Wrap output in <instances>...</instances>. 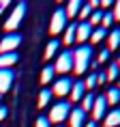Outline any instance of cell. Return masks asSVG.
Returning <instances> with one entry per match:
<instances>
[{
	"mask_svg": "<svg viewBox=\"0 0 120 127\" xmlns=\"http://www.w3.org/2000/svg\"><path fill=\"white\" fill-rule=\"evenodd\" d=\"M92 45H80L77 50L73 52V73L77 75H84L90 69V65H92Z\"/></svg>",
	"mask_w": 120,
	"mask_h": 127,
	"instance_id": "6da1fadb",
	"label": "cell"
},
{
	"mask_svg": "<svg viewBox=\"0 0 120 127\" xmlns=\"http://www.w3.org/2000/svg\"><path fill=\"white\" fill-rule=\"evenodd\" d=\"M69 112H71L69 101H58V103H54V106H52V110H49V114H47V121L60 125V123H64V121L69 119Z\"/></svg>",
	"mask_w": 120,
	"mask_h": 127,
	"instance_id": "7a4b0ae2",
	"label": "cell"
},
{
	"mask_svg": "<svg viewBox=\"0 0 120 127\" xmlns=\"http://www.w3.org/2000/svg\"><path fill=\"white\" fill-rule=\"evenodd\" d=\"M24 15H26V4H24V2H17V7H13L11 15H9L7 22H4V30H7V32H13L15 28L24 22Z\"/></svg>",
	"mask_w": 120,
	"mask_h": 127,
	"instance_id": "3957f363",
	"label": "cell"
},
{
	"mask_svg": "<svg viewBox=\"0 0 120 127\" xmlns=\"http://www.w3.org/2000/svg\"><path fill=\"white\" fill-rule=\"evenodd\" d=\"M67 28V13H64V9L58 7L56 11L52 13V22H49V34H60L62 30Z\"/></svg>",
	"mask_w": 120,
	"mask_h": 127,
	"instance_id": "277c9868",
	"label": "cell"
},
{
	"mask_svg": "<svg viewBox=\"0 0 120 127\" xmlns=\"http://www.w3.org/2000/svg\"><path fill=\"white\" fill-rule=\"evenodd\" d=\"M21 43V34L20 32H9L0 39V54H9V52H17V47Z\"/></svg>",
	"mask_w": 120,
	"mask_h": 127,
	"instance_id": "5b68a950",
	"label": "cell"
},
{
	"mask_svg": "<svg viewBox=\"0 0 120 127\" xmlns=\"http://www.w3.org/2000/svg\"><path fill=\"white\" fill-rule=\"evenodd\" d=\"M54 71H56V73H64V75H67L69 71H73V52H71V50L58 54L56 65H54Z\"/></svg>",
	"mask_w": 120,
	"mask_h": 127,
	"instance_id": "8992f818",
	"label": "cell"
},
{
	"mask_svg": "<svg viewBox=\"0 0 120 127\" xmlns=\"http://www.w3.org/2000/svg\"><path fill=\"white\" fill-rule=\"evenodd\" d=\"M107 108H109V106H107L105 95H97V97H94V103H92V110H90L94 123H99V121L107 114Z\"/></svg>",
	"mask_w": 120,
	"mask_h": 127,
	"instance_id": "52a82bcc",
	"label": "cell"
},
{
	"mask_svg": "<svg viewBox=\"0 0 120 127\" xmlns=\"http://www.w3.org/2000/svg\"><path fill=\"white\" fill-rule=\"evenodd\" d=\"M71 86H73V80H71L69 75H62V78H58V80L54 82L52 95H56V97H67V95L71 93Z\"/></svg>",
	"mask_w": 120,
	"mask_h": 127,
	"instance_id": "ba28073f",
	"label": "cell"
},
{
	"mask_svg": "<svg viewBox=\"0 0 120 127\" xmlns=\"http://www.w3.org/2000/svg\"><path fill=\"white\" fill-rule=\"evenodd\" d=\"M90 34H92V26H90L88 22H80V24L75 26V41H77V43L86 45V39H90Z\"/></svg>",
	"mask_w": 120,
	"mask_h": 127,
	"instance_id": "9c48e42d",
	"label": "cell"
},
{
	"mask_svg": "<svg viewBox=\"0 0 120 127\" xmlns=\"http://www.w3.org/2000/svg\"><path fill=\"white\" fill-rule=\"evenodd\" d=\"M86 125V112L81 108H71L69 112V127H84Z\"/></svg>",
	"mask_w": 120,
	"mask_h": 127,
	"instance_id": "30bf717a",
	"label": "cell"
},
{
	"mask_svg": "<svg viewBox=\"0 0 120 127\" xmlns=\"http://www.w3.org/2000/svg\"><path fill=\"white\" fill-rule=\"evenodd\" d=\"M103 127H120V108L107 110V114L103 116Z\"/></svg>",
	"mask_w": 120,
	"mask_h": 127,
	"instance_id": "8fae6325",
	"label": "cell"
},
{
	"mask_svg": "<svg viewBox=\"0 0 120 127\" xmlns=\"http://www.w3.org/2000/svg\"><path fill=\"white\" fill-rule=\"evenodd\" d=\"M13 71L11 69H0V95H4L13 84Z\"/></svg>",
	"mask_w": 120,
	"mask_h": 127,
	"instance_id": "7c38bea8",
	"label": "cell"
},
{
	"mask_svg": "<svg viewBox=\"0 0 120 127\" xmlns=\"http://www.w3.org/2000/svg\"><path fill=\"white\" fill-rule=\"evenodd\" d=\"M84 95H86V86H84V82H81V80L73 82L71 93H69V99L75 103V101H81V99H84Z\"/></svg>",
	"mask_w": 120,
	"mask_h": 127,
	"instance_id": "4fadbf2b",
	"label": "cell"
},
{
	"mask_svg": "<svg viewBox=\"0 0 120 127\" xmlns=\"http://www.w3.org/2000/svg\"><path fill=\"white\" fill-rule=\"evenodd\" d=\"M118 47H120V28H114V30L107 32V50L114 52Z\"/></svg>",
	"mask_w": 120,
	"mask_h": 127,
	"instance_id": "5bb4252c",
	"label": "cell"
},
{
	"mask_svg": "<svg viewBox=\"0 0 120 127\" xmlns=\"http://www.w3.org/2000/svg\"><path fill=\"white\" fill-rule=\"evenodd\" d=\"M17 52H9V54H0V69H11L17 63Z\"/></svg>",
	"mask_w": 120,
	"mask_h": 127,
	"instance_id": "9a60e30c",
	"label": "cell"
},
{
	"mask_svg": "<svg viewBox=\"0 0 120 127\" xmlns=\"http://www.w3.org/2000/svg\"><path fill=\"white\" fill-rule=\"evenodd\" d=\"M81 7H84V2H81V0H71V2L67 4V9H64V13H67V20H71V17H77Z\"/></svg>",
	"mask_w": 120,
	"mask_h": 127,
	"instance_id": "2e32d148",
	"label": "cell"
},
{
	"mask_svg": "<svg viewBox=\"0 0 120 127\" xmlns=\"http://www.w3.org/2000/svg\"><path fill=\"white\" fill-rule=\"evenodd\" d=\"M105 99H107V106H118L120 103V88H116V86L107 88Z\"/></svg>",
	"mask_w": 120,
	"mask_h": 127,
	"instance_id": "e0dca14e",
	"label": "cell"
},
{
	"mask_svg": "<svg viewBox=\"0 0 120 127\" xmlns=\"http://www.w3.org/2000/svg\"><path fill=\"white\" fill-rule=\"evenodd\" d=\"M54 73H56V71H54V65H45V67L41 69V84H43V86L49 84L52 78H54Z\"/></svg>",
	"mask_w": 120,
	"mask_h": 127,
	"instance_id": "ac0fdd59",
	"label": "cell"
},
{
	"mask_svg": "<svg viewBox=\"0 0 120 127\" xmlns=\"http://www.w3.org/2000/svg\"><path fill=\"white\" fill-rule=\"evenodd\" d=\"M103 39H107V30H105V28H92V34H90V43H92V45H94V43H101V41H103Z\"/></svg>",
	"mask_w": 120,
	"mask_h": 127,
	"instance_id": "d6986e66",
	"label": "cell"
},
{
	"mask_svg": "<svg viewBox=\"0 0 120 127\" xmlns=\"http://www.w3.org/2000/svg\"><path fill=\"white\" fill-rule=\"evenodd\" d=\"M52 88H43L39 93V108H45V106H49V101H52Z\"/></svg>",
	"mask_w": 120,
	"mask_h": 127,
	"instance_id": "ffe728a7",
	"label": "cell"
},
{
	"mask_svg": "<svg viewBox=\"0 0 120 127\" xmlns=\"http://www.w3.org/2000/svg\"><path fill=\"white\" fill-rule=\"evenodd\" d=\"M105 78H107V82H114V80H118V78H120V69H118V65H116V63H112V65L107 67Z\"/></svg>",
	"mask_w": 120,
	"mask_h": 127,
	"instance_id": "44dd1931",
	"label": "cell"
},
{
	"mask_svg": "<svg viewBox=\"0 0 120 127\" xmlns=\"http://www.w3.org/2000/svg\"><path fill=\"white\" fill-rule=\"evenodd\" d=\"M75 26L77 24H71V26H67L64 28V45H71V43H75Z\"/></svg>",
	"mask_w": 120,
	"mask_h": 127,
	"instance_id": "7402d4cb",
	"label": "cell"
},
{
	"mask_svg": "<svg viewBox=\"0 0 120 127\" xmlns=\"http://www.w3.org/2000/svg\"><path fill=\"white\" fill-rule=\"evenodd\" d=\"M94 97H97V95H92V93H86V95H84V99H81V106H80L84 112H90V110H92Z\"/></svg>",
	"mask_w": 120,
	"mask_h": 127,
	"instance_id": "603a6c76",
	"label": "cell"
},
{
	"mask_svg": "<svg viewBox=\"0 0 120 127\" xmlns=\"http://www.w3.org/2000/svg\"><path fill=\"white\" fill-rule=\"evenodd\" d=\"M101 20H103V11L97 9V11H92V15L88 17V24H90L92 28H99L101 26Z\"/></svg>",
	"mask_w": 120,
	"mask_h": 127,
	"instance_id": "cb8c5ba5",
	"label": "cell"
},
{
	"mask_svg": "<svg viewBox=\"0 0 120 127\" xmlns=\"http://www.w3.org/2000/svg\"><path fill=\"white\" fill-rule=\"evenodd\" d=\"M58 47H60V43L56 39H52L49 43H47V47H45V58L49 60L52 56H56V52H58Z\"/></svg>",
	"mask_w": 120,
	"mask_h": 127,
	"instance_id": "d4e9b609",
	"label": "cell"
},
{
	"mask_svg": "<svg viewBox=\"0 0 120 127\" xmlns=\"http://www.w3.org/2000/svg\"><path fill=\"white\" fill-rule=\"evenodd\" d=\"M114 24V15H112V11H103V20H101V28H109Z\"/></svg>",
	"mask_w": 120,
	"mask_h": 127,
	"instance_id": "484cf974",
	"label": "cell"
},
{
	"mask_svg": "<svg viewBox=\"0 0 120 127\" xmlns=\"http://www.w3.org/2000/svg\"><path fill=\"white\" fill-rule=\"evenodd\" d=\"M92 11H94V9L90 7V4H84V7L80 9V15H77V17H80L81 22H88V17L92 15Z\"/></svg>",
	"mask_w": 120,
	"mask_h": 127,
	"instance_id": "4316f807",
	"label": "cell"
},
{
	"mask_svg": "<svg viewBox=\"0 0 120 127\" xmlns=\"http://www.w3.org/2000/svg\"><path fill=\"white\" fill-rule=\"evenodd\" d=\"M84 86H86V91H92V88L97 86V73H94V71H92V73H90V75L86 78V82H84Z\"/></svg>",
	"mask_w": 120,
	"mask_h": 127,
	"instance_id": "83f0119b",
	"label": "cell"
},
{
	"mask_svg": "<svg viewBox=\"0 0 120 127\" xmlns=\"http://www.w3.org/2000/svg\"><path fill=\"white\" fill-rule=\"evenodd\" d=\"M34 127H52V123L47 121V116H39L34 121Z\"/></svg>",
	"mask_w": 120,
	"mask_h": 127,
	"instance_id": "f1b7e54d",
	"label": "cell"
},
{
	"mask_svg": "<svg viewBox=\"0 0 120 127\" xmlns=\"http://www.w3.org/2000/svg\"><path fill=\"white\" fill-rule=\"evenodd\" d=\"M109 54H112V52H109L107 47H105V50H101V52H99V58H97V63H105V60H109Z\"/></svg>",
	"mask_w": 120,
	"mask_h": 127,
	"instance_id": "f546056e",
	"label": "cell"
},
{
	"mask_svg": "<svg viewBox=\"0 0 120 127\" xmlns=\"http://www.w3.org/2000/svg\"><path fill=\"white\" fill-rule=\"evenodd\" d=\"M112 15H114V22H116V20L120 22V0H118V2H114V11H112Z\"/></svg>",
	"mask_w": 120,
	"mask_h": 127,
	"instance_id": "4dcf8cb0",
	"label": "cell"
},
{
	"mask_svg": "<svg viewBox=\"0 0 120 127\" xmlns=\"http://www.w3.org/2000/svg\"><path fill=\"white\" fill-rule=\"evenodd\" d=\"M105 82H107V78H105V71H99V73H97V86H99V84L103 86Z\"/></svg>",
	"mask_w": 120,
	"mask_h": 127,
	"instance_id": "1f68e13d",
	"label": "cell"
},
{
	"mask_svg": "<svg viewBox=\"0 0 120 127\" xmlns=\"http://www.w3.org/2000/svg\"><path fill=\"white\" fill-rule=\"evenodd\" d=\"M112 4H114L112 0H99V7H101V11H103V9H109Z\"/></svg>",
	"mask_w": 120,
	"mask_h": 127,
	"instance_id": "d6a6232c",
	"label": "cell"
},
{
	"mask_svg": "<svg viewBox=\"0 0 120 127\" xmlns=\"http://www.w3.org/2000/svg\"><path fill=\"white\" fill-rule=\"evenodd\" d=\"M7 114H9V110H7L4 106H0V123H2V121L7 119Z\"/></svg>",
	"mask_w": 120,
	"mask_h": 127,
	"instance_id": "836d02e7",
	"label": "cell"
},
{
	"mask_svg": "<svg viewBox=\"0 0 120 127\" xmlns=\"http://www.w3.org/2000/svg\"><path fill=\"white\" fill-rule=\"evenodd\" d=\"M84 127H97V123H94V121H86V125Z\"/></svg>",
	"mask_w": 120,
	"mask_h": 127,
	"instance_id": "e575fe53",
	"label": "cell"
},
{
	"mask_svg": "<svg viewBox=\"0 0 120 127\" xmlns=\"http://www.w3.org/2000/svg\"><path fill=\"white\" fill-rule=\"evenodd\" d=\"M116 65H118V69H120V56H118V60H116Z\"/></svg>",
	"mask_w": 120,
	"mask_h": 127,
	"instance_id": "d590c367",
	"label": "cell"
},
{
	"mask_svg": "<svg viewBox=\"0 0 120 127\" xmlns=\"http://www.w3.org/2000/svg\"><path fill=\"white\" fill-rule=\"evenodd\" d=\"M116 88H120V78H118V84H116Z\"/></svg>",
	"mask_w": 120,
	"mask_h": 127,
	"instance_id": "8d00e7d4",
	"label": "cell"
},
{
	"mask_svg": "<svg viewBox=\"0 0 120 127\" xmlns=\"http://www.w3.org/2000/svg\"><path fill=\"white\" fill-rule=\"evenodd\" d=\"M0 101H2V95H0Z\"/></svg>",
	"mask_w": 120,
	"mask_h": 127,
	"instance_id": "74e56055",
	"label": "cell"
},
{
	"mask_svg": "<svg viewBox=\"0 0 120 127\" xmlns=\"http://www.w3.org/2000/svg\"><path fill=\"white\" fill-rule=\"evenodd\" d=\"M58 127H64V125H58Z\"/></svg>",
	"mask_w": 120,
	"mask_h": 127,
	"instance_id": "f35d334b",
	"label": "cell"
}]
</instances>
